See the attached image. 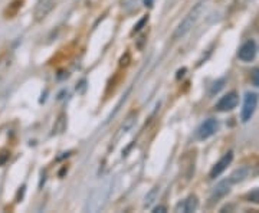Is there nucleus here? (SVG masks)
Here are the masks:
<instances>
[{
	"label": "nucleus",
	"instance_id": "f257e3e1",
	"mask_svg": "<svg viewBox=\"0 0 259 213\" xmlns=\"http://www.w3.org/2000/svg\"><path fill=\"white\" fill-rule=\"evenodd\" d=\"M203 6H204V3L203 2H200V3H197L193 9L187 13V16L180 22V25L177 26L176 30H175V33H173V39H175V40H179V39L185 37L186 35L193 29V26L197 23L199 18L202 16Z\"/></svg>",
	"mask_w": 259,
	"mask_h": 213
},
{
	"label": "nucleus",
	"instance_id": "dca6fc26",
	"mask_svg": "<svg viewBox=\"0 0 259 213\" xmlns=\"http://www.w3.org/2000/svg\"><path fill=\"white\" fill-rule=\"evenodd\" d=\"M167 209H166V206H163V204H160V206H157V207H154L153 209V212L154 213H163V212H166Z\"/></svg>",
	"mask_w": 259,
	"mask_h": 213
},
{
	"label": "nucleus",
	"instance_id": "ddd939ff",
	"mask_svg": "<svg viewBox=\"0 0 259 213\" xmlns=\"http://www.w3.org/2000/svg\"><path fill=\"white\" fill-rule=\"evenodd\" d=\"M158 196V187H154L147 196H146V199H144V207H150L151 204L154 203V200L157 199Z\"/></svg>",
	"mask_w": 259,
	"mask_h": 213
},
{
	"label": "nucleus",
	"instance_id": "20e7f679",
	"mask_svg": "<svg viewBox=\"0 0 259 213\" xmlns=\"http://www.w3.org/2000/svg\"><path fill=\"white\" fill-rule=\"evenodd\" d=\"M238 102H239V95H238V93L232 91V93H228L226 95H223L222 98L218 101V104H216V110L221 112L232 111V110L236 108Z\"/></svg>",
	"mask_w": 259,
	"mask_h": 213
},
{
	"label": "nucleus",
	"instance_id": "f03ea898",
	"mask_svg": "<svg viewBox=\"0 0 259 213\" xmlns=\"http://www.w3.org/2000/svg\"><path fill=\"white\" fill-rule=\"evenodd\" d=\"M110 192H111V182L107 180L100 187H97L94 190V193L90 197V200H88L87 209L91 210V212H98L102 206H104V203L107 202V199L110 196Z\"/></svg>",
	"mask_w": 259,
	"mask_h": 213
},
{
	"label": "nucleus",
	"instance_id": "f8f14e48",
	"mask_svg": "<svg viewBox=\"0 0 259 213\" xmlns=\"http://www.w3.org/2000/svg\"><path fill=\"white\" fill-rule=\"evenodd\" d=\"M136 118H137V114H136V112H131L128 117L124 120V122L121 124L120 134H124V133H127L130 129H133V125L136 124Z\"/></svg>",
	"mask_w": 259,
	"mask_h": 213
},
{
	"label": "nucleus",
	"instance_id": "2eb2a0df",
	"mask_svg": "<svg viewBox=\"0 0 259 213\" xmlns=\"http://www.w3.org/2000/svg\"><path fill=\"white\" fill-rule=\"evenodd\" d=\"M250 79H252V83L259 88V68H255V69L252 71V74H250Z\"/></svg>",
	"mask_w": 259,
	"mask_h": 213
},
{
	"label": "nucleus",
	"instance_id": "6e6552de",
	"mask_svg": "<svg viewBox=\"0 0 259 213\" xmlns=\"http://www.w3.org/2000/svg\"><path fill=\"white\" fill-rule=\"evenodd\" d=\"M55 0H37L36 9H35V19L37 22L45 19L49 15V12L54 9Z\"/></svg>",
	"mask_w": 259,
	"mask_h": 213
},
{
	"label": "nucleus",
	"instance_id": "9b49d317",
	"mask_svg": "<svg viewBox=\"0 0 259 213\" xmlns=\"http://www.w3.org/2000/svg\"><path fill=\"white\" fill-rule=\"evenodd\" d=\"M248 175H249V168L248 167H241V168H236L228 180L231 182L232 185H235V183H239L242 180H245L248 177Z\"/></svg>",
	"mask_w": 259,
	"mask_h": 213
},
{
	"label": "nucleus",
	"instance_id": "4468645a",
	"mask_svg": "<svg viewBox=\"0 0 259 213\" xmlns=\"http://www.w3.org/2000/svg\"><path fill=\"white\" fill-rule=\"evenodd\" d=\"M248 202H252V203H259V189L250 192L248 195Z\"/></svg>",
	"mask_w": 259,
	"mask_h": 213
},
{
	"label": "nucleus",
	"instance_id": "7ed1b4c3",
	"mask_svg": "<svg viewBox=\"0 0 259 213\" xmlns=\"http://www.w3.org/2000/svg\"><path fill=\"white\" fill-rule=\"evenodd\" d=\"M258 105V94L256 93H246L245 100H243V107L241 111V120L243 122H248L252 118L253 112L256 110Z\"/></svg>",
	"mask_w": 259,
	"mask_h": 213
},
{
	"label": "nucleus",
	"instance_id": "0eeeda50",
	"mask_svg": "<svg viewBox=\"0 0 259 213\" xmlns=\"http://www.w3.org/2000/svg\"><path fill=\"white\" fill-rule=\"evenodd\" d=\"M232 160H233V153H232V151L226 153V154L212 167V170H210V179H216V177L221 176L223 172L228 168V166L231 164Z\"/></svg>",
	"mask_w": 259,
	"mask_h": 213
},
{
	"label": "nucleus",
	"instance_id": "9d476101",
	"mask_svg": "<svg viewBox=\"0 0 259 213\" xmlns=\"http://www.w3.org/2000/svg\"><path fill=\"white\" fill-rule=\"evenodd\" d=\"M197 206H199V200H197V197L194 195H190L187 199H185L183 202H180V203L176 206V212H183V213H190L194 212L196 209H197Z\"/></svg>",
	"mask_w": 259,
	"mask_h": 213
},
{
	"label": "nucleus",
	"instance_id": "423d86ee",
	"mask_svg": "<svg viewBox=\"0 0 259 213\" xmlns=\"http://www.w3.org/2000/svg\"><path fill=\"white\" fill-rule=\"evenodd\" d=\"M256 56V44L253 40H246L242 44V47L238 51V58L242 62H250Z\"/></svg>",
	"mask_w": 259,
	"mask_h": 213
},
{
	"label": "nucleus",
	"instance_id": "f3484780",
	"mask_svg": "<svg viewBox=\"0 0 259 213\" xmlns=\"http://www.w3.org/2000/svg\"><path fill=\"white\" fill-rule=\"evenodd\" d=\"M64 117L65 115H61V117H59V124H61V122H62V120H64ZM65 130V125H62V127H61V129H58V130H56V133H62V131Z\"/></svg>",
	"mask_w": 259,
	"mask_h": 213
},
{
	"label": "nucleus",
	"instance_id": "39448f33",
	"mask_svg": "<svg viewBox=\"0 0 259 213\" xmlns=\"http://www.w3.org/2000/svg\"><path fill=\"white\" fill-rule=\"evenodd\" d=\"M218 129H219V122H218V120L209 118V120H206L204 122H202V124L199 125V129L196 131V137H197V140L209 139V137H212L213 134L218 131Z\"/></svg>",
	"mask_w": 259,
	"mask_h": 213
},
{
	"label": "nucleus",
	"instance_id": "1a4fd4ad",
	"mask_svg": "<svg viewBox=\"0 0 259 213\" xmlns=\"http://www.w3.org/2000/svg\"><path fill=\"white\" fill-rule=\"evenodd\" d=\"M231 186L232 183L229 180H223L219 185H216V187L213 189L212 195H210V200H212V202H218L219 199H222V197H225L226 195H229Z\"/></svg>",
	"mask_w": 259,
	"mask_h": 213
}]
</instances>
